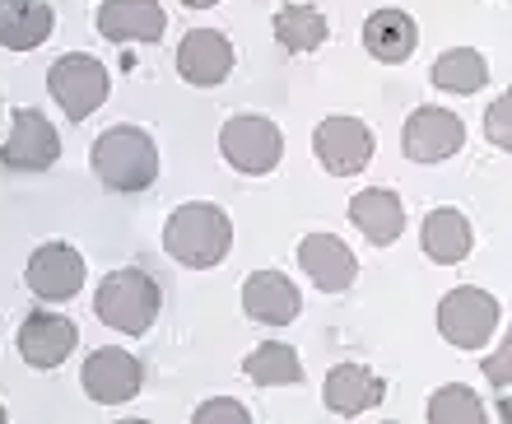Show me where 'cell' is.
<instances>
[{"mask_svg": "<svg viewBox=\"0 0 512 424\" xmlns=\"http://www.w3.org/2000/svg\"><path fill=\"white\" fill-rule=\"evenodd\" d=\"M233 247V224L229 215L210 201H191V206H177L163 224V252L191 271H205V266H219Z\"/></svg>", "mask_w": 512, "mask_h": 424, "instance_id": "1", "label": "cell"}, {"mask_svg": "<svg viewBox=\"0 0 512 424\" xmlns=\"http://www.w3.org/2000/svg\"><path fill=\"white\" fill-rule=\"evenodd\" d=\"M94 173L108 192H145L159 178V150L140 126H112L94 140Z\"/></svg>", "mask_w": 512, "mask_h": 424, "instance_id": "2", "label": "cell"}, {"mask_svg": "<svg viewBox=\"0 0 512 424\" xmlns=\"http://www.w3.org/2000/svg\"><path fill=\"white\" fill-rule=\"evenodd\" d=\"M159 285H154V275L149 271H135V266H122V271H112L103 285H98V317L108 322L112 331H126V336H145L154 327V317H159Z\"/></svg>", "mask_w": 512, "mask_h": 424, "instance_id": "3", "label": "cell"}, {"mask_svg": "<svg viewBox=\"0 0 512 424\" xmlns=\"http://www.w3.org/2000/svg\"><path fill=\"white\" fill-rule=\"evenodd\" d=\"M47 89H52V98L61 103V112H66L70 122H84L89 112L103 108L112 80H108V66H103L98 56L70 52L47 70Z\"/></svg>", "mask_w": 512, "mask_h": 424, "instance_id": "4", "label": "cell"}, {"mask_svg": "<svg viewBox=\"0 0 512 424\" xmlns=\"http://www.w3.org/2000/svg\"><path fill=\"white\" fill-rule=\"evenodd\" d=\"M494 327H499V299L485 294V289L461 285L452 294H443V303H438V331L457 350H480L494 336Z\"/></svg>", "mask_w": 512, "mask_h": 424, "instance_id": "5", "label": "cell"}, {"mask_svg": "<svg viewBox=\"0 0 512 424\" xmlns=\"http://www.w3.org/2000/svg\"><path fill=\"white\" fill-rule=\"evenodd\" d=\"M219 150H224V159H229L238 173L261 178V173H270V168L280 164L284 136L270 117L243 112V117H229V122H224V131H219Z\"/></svg>", "mask_w": 512, "mask_h": 424, "instance_id": "6", "label": "cell"}, {"mask_svg": "<svg viewBox=\"0 0 512 424\" xmlns=\"http://www.w3.org/2000/svg\"><path fill=\"white\" fill-rule=\"evenodd\" d=\"M312 154L322 159V168L331 178H354L373 159V131L359 117H326L312 131Z\"/></svg>", "mask_w": 512, "mask_h": 424, "instance_id": "7", "label": "cell"}, {"mask_svg": "<svg viewBox=\"0 0 512 424\" xmlns=\"http://www.w3.org/2000/svg\"><path fill=\"white\" fill-rule=\"evenodd\" d=\"M461 145H466L461 117L447 108H433V103L410 112V122H405V131H401V150L410 154L415 164H443V159H452Z\"/></svg>", "mask_w": 512, "mask_h": 424, "instance_id": "8", "label": "cell"}, {"mask_svg": "<svg viewBox=\"0 0 512 424\" xmlns=\"http://www.w3.org/2000/svg\"><path fill=\"white\" fill-rule=\"evenodd\" d=\"M80 383H84V392H89V401H98V406H122V401H131L135 392H140L145 369H140V359H135L131 350L108 345V350H94V355L84 359Z\"/></svg>", "mask_w": 512, "mask_h": 424, "instance_id": "9", "label": "cell"}, {"mask_svg": "<svg viewBox=\"0 0 512 424\" xmlns=\"http://www.w3.org/2000/svg\"><path fill=\"white\" fill-rule=\"evenodd\" d=\"M56 154H61L56 126L38 108L14 112V136L0 145V164L14 168V173H47L56 164Z\"/></svg>", "mask_w": 512, "mask_h": 424, "instance_id": "10", "label": "cell"}, {"mask_svg": "<svg viewBox=\"0 0 512 424\" xmlns=\"http://www.w3.org/2000/svg\"><path fill=\"white\" fill-rule=\"evenodd\" d=\"M24 280H28V289H33L38 299L61 303V299H70V294H80L84 257L75 252V247H66V243H47V247H38V252L28 257Z\"/></svg>", "mask_w": 512, "mask_h": 424, "instance_id": "11", "label": "cell"}, {"mask_svg": "<svg viewBox=\"0 0 512 424\" xmlns=\"http://www.w3.org/2000/svg\"><path fill=\"white\" fill-rule=\"evenodd\" d=\"M177 70H182V80L196 84V89H210V84L229 80L233 42L224 38L219 28H191L187 38L177 42Z\"/></svg>", "mask_w": 512, "mask_h": 424, "instance_id": "12", "label": "cell"}, {"mask_svg": "<svg viewBox=\"0 0 512 424\" xmlns=\"http://www.w3.org/2000/svg\"><path fill=\"white\" fill-rule=\"evenodd\" d=\"M75 341H80V331L61 313H33L19 327V355H24L28 369H56V364H66Z\"/></svg>", "mask_w": 512, "mask_h": 424, "instance_id": "13", "label": "cell"}, {"mask_svg": "<svg viewBox=\"0 0 512 424\" xmlns=\"http://www.w3.org/2000/svg\"><path fill=\"white\" fill-rule=\"evenodd\" d=\"M94 24L108 42H159L168 14L159 0H103Z\"/></svg>", "mask_w": 512, "mask_h": 424, "instance_id": "14", "label": "cell"}, {"mask_svg": "<svg viewBox=\"0 0 512 424\" xmlns=\"http://www.w3.org/2000/svg\"><path fill=\"white\" fill-rule=\"evenodd\" d=\"M298 266L312 275V285L326 289V294H340V289L354 285V271H359V261L345 243H340L336 233H308L303 243H298Z\"/></svg>", "mask_w": 512, "mask_h": 424, "instance_id": "15", "label": "cell"}, {"mask_svg": "<svg viewBox=\"0 0 512 424\" xmlns=\"http://www.w3.org/2000/svg\"><path fill=\"white\" fill-rule=\"evenodd\" d=\"M382 397H387V383L373 369H364V364H336V369L326 373L322 401L331 415H364Z\"/></svg>", "mask_w": 512, "mask_h": 424, "instance_id": "16", "label": "cell"}, {"mask_svg": "<svg viewBox=\"0 0 512 424\" xmlns=\"http://www.w3.org/2000/svg\"><path fill=\"white\" fill-rule=\"evenodd\" d=\"M243 308H247V317L266 322V327H289L298 317V308H303V299H298L289 275L256 271V275H247V285H243Z\"/></svg>", "mask_w": 512, "mask_h": 424, "instance_id": "17", "label": "cell"}, {"mask_svg": "<svg viewBox=\"0 0 512 424\" xmlns=\"http://www.w3.org/2000/svg\"><path fill=\"white\" fill-rule=\"evenodd\" d=\"M350 219L373 247H391L405 229V206L401 196L387 192V187H368V192H359L350 201Z\"/></svg>", "mask_w": 512, "mask_h": 424, "instance_id": "18", "label": "cell"}, {"mask_svg": "<svg viewBox=\"0 0 512 424\" xmlns=\"http://www.w3.org/2000/svg\"><path fill=\"white\" fill-rule=\"evenodd\" d=\"M364 47H368V56H373V61H382V66H401V61H410V56H415V47H419V24L405 10L368 14Z\"/></svg>", "mask_w": 512, "mask_h": 424, "instance_id": "19", "label": "cell"}, {"mask_svg": "<svg viewBox=\"0 0 512 424\" xmlns=\"http://www.w3.org/2000/svg\"><path fill=\"white\" fill-rule=\"evenodd\" d=\"M52 5L47 0H0V47L28 52L52 38Z\"/></svg>", "mask_w": 512, "mask_h": 424, "instance_id": "20", "label": "cell"}, {"mask_svg": "<svg viewBox=\"0 0 512 424\" xmlns=\"http://www.w3.org/2000/svg\"><path fill=\"white\" fill-rule=\"evenodd\" d=\"M419 243H424V257H429V261L457 266V261L471 257L475 233H471V224H466V215H461V210L443 206V210H429L424 229H419Z\"/></svg>", "mask_w": 512, "mask_h": 424, "instance_id": "21", "label": "cell"}, {"mask_svg": "<svg viewBox=\"0 0 512 424\" xmlns=\"http://www.w3.org/2000/svg\"><path fill=\"white\" fill-rule=\"evenodd\" d=\"M275 42L284 52H317L326 42V14L317 5H284L275 14Z\"/></svg>", "mask_w": 512, "mask_h": 424, "instance_id": "22", "label": "cell"}, {"mask_svg": "<svg viewBox=\"0 0 512 424\" xmlns=\"http://www.w3.org/2000/svg\"><path fill=\"white\" fill-rule=\"evenodd\" d=\"M243 373L256 387H289L303 378V364H298V350L284 341H266L261 350L243 359Z\"/></svg>", "mask_w": 512, "mask_h": 424, "instance_id": "23", "label": "cell"}, {"mask_svg": "<svg viewBox=\"0 0 512 424\" xmlns=\"http://www.w3.org/2000/svg\"><path fill=\"white\" fill-rule=\"evenodd\" d=\"M485 80H489V66L475 47H452V52H443L433 61V84L447 89V94H480Z\"/></svg>", "mask_w": 512, "mask_h": 424, "instance_id": "24", "label": "cell"}, {"mask_svg": "<svg viewBox=\"0 0 512 424\" xmlns=\"http://www.w3.org/2000/svg\"><path fill=\"white\" fill-rule=\"evenodd\" d=\"M429 420L433 424H485V401L475 397L471 387H443V392H433L429 401Z\"/></svg>", "mask_w": 512, "mask_h": 424, "instance_id": "25", "label": "cell"}, {"mask_svg": "<svg viewBox=\"0 0 512 424\" xmlns=\"http://www.w3.org/2000/svg\"><path fill=\"white\" fill-rule=\"evenodd\" d=\"M191 420H196V424H247V420H252V415H247V406H243V401L215 397V401H201Z\"/></svg>", "mask_w": 512, "mask_h": 424, "instance_id": "26", "label": "cell"}, {"mask_svg": "<svg viewBox=\"0 0 512 424\" xmlns=\"http://www.w3.org/2000/svg\"><path fill=\"white\" fill-rule=\"evenodd\" d=\"M508 112H512V98H494V108H489V140L499 145V150H508L512 145V131H508Z\"/></svg>", "mask_w": 512, "mask_h": 424, "instance_id": "27", "label": "cell"}, {"mask_svg": "<svg viewBox=\"0 0 512 424\" xmlns=\"http://www.w3.org/2000/svg\"><path fill=\"white\" fill-rule=\"evenodd\" d=\"M489 378H494V387H499L503 397H508V350H499V355H494V364H489Z\"/></svg>", "mask_w": 512, "mask_h": 424, "instance_id": "28", "label": "cell"}, {"mask_svg": "<svg viewBox=\"0 0 512 424\" xmlns=\"http://www.w3.org/2000/svg\"><path fill=\"white\" fill-rule=\"evenodd\" d=\"M182 5H191V10H210V5H219V0H182Z\"/></svg>", "mask_w": 512, "mask_h": 424, "instance_id": "29", "label": "cell"}, {"mask_svg": "<svg viewBox=\"0 0 512 424\" xmlns=\"http://www.w3.org/2000/svg\"><path fill=\"white\" fill-rule=\"evenodd\" d=\"M0 424H5V406H0Z\"/></svg>", "mask_w": 512, "mask_h": 424, "instance_id": "30", "label": "cell"}]
</instances>
